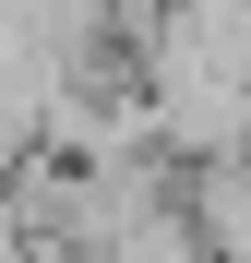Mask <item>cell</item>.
<instances>
[{"label":"cell","mask_w":251,"mask_h":263,"mask_svg":"<svg viewBox=\"0 0 251 263\" xmlns=\"http://www.w3.org/2000/svg\"><path fill=\"white\" fill-rule=\"evenodd\" d=\"M108 263H216V251L191 239V215H156V228H132V239H120Z\"/></svg>","instance_id":"obj_1"}]
</instances>
